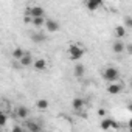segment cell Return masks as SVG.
Wrapping results in <instances>:
<instances>
[{"mask_svg":"<svg viewBox=\"0 0 132 132\" xmlns=\"http://www.w3.org/2000/svg\"><path fill=\"white\" fill-rule=\"evenodd\" d=\"M44 8L42 6H31L30 8V16L33 17V19H36V17H44Z\"/></svg>","mask_w":132,"mask_h":132,"instance_id":"obj_4","label":"cell"},{"mask_svg":"<svg viewBox=\"0 0 132 132\" xmlns=\"http://www.w3.org/2000/svg\"><path fill=\"white\" fill-rule=\"evenodd\" d=\"M121 90H123V86H121V84H117V82H112V84L107 87V92H109L110 95H118Z\"/></svg>","mask_w":132,"mask_h":132,"instance_id":"obj_5","label":"cell"},{"mask_svg":"<svg viewBox=\"0 0 132 132\" xmlns=\"http://www.w3.org/2000/svg\"><path fill=\"white\" fill-rule=\"evenodd\" d=\"M110 127H118L117 121L112 120V118H104V120L101 121V129H103V130H107V129H110Z\"/></svg>","mask_w":132,"mask_h":132,"instance_id":"obj_3","label":"cell"},{"mask_svg":"<svg viewBox=\"0 0 132 132\" xmlns=\"http://www.w3.org/2000/svg\"><path fill=\"white\" fill-rule=\"evenodd\" d=\"M72 107H73L75 110H81V109L84 107V100H82V98H75V100L72 101Z\"/></svg>","mask_w":132,"mask_h":132,"instance_id":"obj_11","label":"cell"},{"mask_svg":"<svg viewBox=\"0 0 132 132\" xmlns=\"http://www.w3.org/2000/svg\"><path fill=\"white\" fill-rule=\"evenodd\" d=\"M127 126H129V129H132V118L129 120V123H127Z\"/></svg>","mask_w":132,"mask_h":132,"instance_id":"obj_26","label":"cell"},{"mask_svg":"<svg viewBox=\"0 0 132 132\" xmlns=\"http://www.w3.org/2000/svg\"><path fill=\"white\" fill-rule=\"evenodd\" d=\"M6 121H8V117L5 112L0 113V126H6Z\"/></svg>","mask_w":132,"mask_h":132,"instance_id":"obj_20","label":"cell"},{"mask_svg":"<svg viewBox=\"0 0 132 132\" xmlns=\"http://www.w3.org/2000/svg\"><path fill=\"white\" fill-rule=\"evenodd\" d=\"M36 106H37V109H40V110H45V109H48V106H50V103H48L47 100H37V103H36Z\"/></svg>","mask_w":132,"mask_h":132,"instance_id":"obj_17","label":"cell"},{"mask_svg":"<svg viewBox=\"0 0 132 132\" xmlns=\"http://www.w3.org/2000/svg\"><path fill=\"white\" fill-rule=\"evenodd\" d=\"M126 51H127L129 54H132V44H129V45H126Z\"/></svg>","mask_w":132,"mask_h":132,"instance_id":"obj_25","label":"cell"},{"mask_svg":"<svg viewBox=\"0 0 132 132\" xmlns=\"http://www.w3.org/2000/svg\"><path fill=\"white\" fill-rule=\"evenodd\" d=\"M115 34H117V37H124L126 36V28L123 25H118L115 28Z\"/></svg>","mask_w":132,"mask_h":132,"instance_id":"obj_18","label":"cell"},{"mask_svg":"<svg viewBox=\"0 0 132 132\" xmlns=\"http://www.w3.org/2000/svg\"><path fill=\"white\" fill-rule=\"evenodd\" d=\"M106 115V110L104 109H98V117H104Z\"/></svg>","mask_w":132,"mask_h":132,"instance_id":"obj_24","label":"cell"},{"mask_svg":"<svg viewBox=\"0 0 132 132\" xmlns=\"http://www.w3.org/2000/svg\"><path fill=\"white\" fill-rule=\"evenodd\" d=\"M23 22L25 23H33V17L31 16H23Z\"/></svg>","mask_w":132,"mask_h":132,"instance_id":"obj_22","label":"cell"},{"mask_svg":"<svg viewBox=\"0 0 132 132\" xmlns=\"http://www.w3.org/2000/svg\"><path fill=\"white\" fill-rule=\"evenodd\" d=\"M103 78L112 84V82H115V81L120 78V72H118L115 67H107V69L103 72Z\"/></svg>","mask_w":132,"mask_h":132,"instance_id":"obj_1","label":"cell"},{"mask_svg":"<svg viewBox=\"0 0 132 132\" xmlns=\"http://www.w3.org/2000/svg\"><path fill=\"white\" fill-rule=\"evenodd\" d=\"M47 22H45V19L44 17H36V19H33V25L34 27H37V28H40L42 25H45Z\"/></svg>","mask_w":132,"mask_h":132,"instance_id":"obj_19","label":"cell"},{"mask_svg":"<svg viewBox=\"0 0 132 132\" xmlns=\"http://www.w3.org/2000/svg\"><path fill=\"white\" fill-rule=\"evenodd\" d=\"M84 72H86V69H84V65H82V64H76V65H75L73 73H75L76 78H81V76L84 75Z\"/></svg>","mask_w":132,"mask_h":132,"instance_id":"obj_13","label":"cell"},{"mask_svg":"<svg viewBox=\"0 0 132 132\" xmlns=\"http://www.w3.org/2000/svg\"><path fill=\"white\" fill-rule=\"evenodd\" d=\"M45 27H47V30H48L50 33H54V31L59 30V23H57L56 20H53V19H48L47 23H45Z\"/></svg>","mask_w":132,"mask_h":132,"instance_id":"obj_7","label":"cell"},{"mask_svg":"<svg viewBox=\"0 0 132 132\" xmlns=\"http://www.w3.org/2000/svg\"><path fill=\"white\" fill-rule=\"evenodd\" d=\"M27 127H28L31 132H40V124H37L36 121H28V123H27Z\"/></svg>","mask_w":132,"mask_h":132,"instance_id":"obj_14","label":"cell"},{"mask_svg":"<svg viewBox=\"0 0 132 132\" xmlns=\"http://www.w3.org/2000/svg\"><path fill=\"white\" fill-rule=\"evenodd\" d=\"M19 62H20V65H23V67H27V65H31V64H34V61H33V57H31V54H30V53H27V54H25V56H23V57H22Z\"/></svg>","mask_w":132,"mask_h":132,"instance_id":"obj_9","label":"cell"},{"mask_svg":"<svg viewBox=\"0 0 132 132\" xmlns=\"http://www.w3.org/2000/svg\"><path fill=\"white\" fill-rule=\"evenodd\" d=\"M129 132H132V129H129Z\"/></svg>","mask_w":132,"mask_h":132,"instance_id":"obj_28","label":"cell"},{"mask_svg":"<svg viewBox=\"0 0 132 132\" xmlns=\"http://www.w3.org/2000/svg\"><path fill=\"white\" fill-rule=\"evenodd\" d=\"M130 87H132V81H130Z\"/></svg>","mask_w":132,"mask_h":132,"instance_id":"obj_29","label":"cell"},{"mask_svg":"<svg viewBox=\"0 0 132 132\" xmlns=\"http://www.w3.org/2000/svg\"><path fill=\"white\" fill-rule=\"evenodd\" d=\"M33 65H34L36 70H45V67H47V61H45V59H36Z\"/></svg>","mask_w":132,"mask_h":132,"instance_id":"obj_12","label":"cell"},{"mask_svg":"<svg viewBox=\"0 0 132 132\" xmlns=\"http://www.w3.org/2000/svg\"><path fill=\"white\" fill-rule=\"evenodd\" d=\"M127 109H129V110L132 112V103H129V106H127Z\"/></svg>","mask_w":132,"mask_h":132,"instance_id":"obj_27","label":"cell"},{"mask_svg":"<svg viewBox=\"0 0 132 132\" xmlns=\"http://www.w3.org/2000/svg\"><path fill=\"white\" fill-rule=\"evenodd\" d=\"M124 25L129 27V28H132V17H126L124 19Z\"/></svg>","mask_w":132,"mask_h":132,"instance_id":"obj_21","label":"cell"},{"mask_svg":"<svg viewBox=\"0 0 132 132\" xmlns=\"http://www.w3.org/2000/svg\"><path fill=\"white\" fill-rule=\"evenodd\" d=\"M16 112H17V117H19V118H27V117H28V112H30V110H28L27 107L20 106V107H17V110H16Z\"/></svg>","mask_w":132,"mask_h":132,"instance_id":"obj_15","label":"cell"},{"mask_svg":"<svg viewBox=\"0 0 132 132\" xmlns=\"http://www.w3.org/2000/svg\"><path fill=\"white\" fill-rule=\"evenodd\" d=\"M47 37H45V34H42V33H34V34H31V40L33 42H44Z\"/></svg>","mask_w":132,"mask_h":132,"instance_id":"obj_16","label":"cell"},{"mask_svg":"<svg viewBox=\"0 0 132 132\" xmlns=\"http://www.w3.org/2000/svg\"><path fill=\"white\" fill-rule=\"evenodd\" d=\"M25 54H27V53H25V50H23V48H20V47H17V48H14V50H13V57H14V59H19V61H20Z\"/></svg>","mask_w":132,"mask_h":132,"instance_id":"obj_10","label":"cell"},{"mask_svg":"<svg viewBox=\"0 0 132 132\" xmlns=\"http://www.w3.org/2000/svg\"><path fill=\"white\" fill-rule=\"evenodd\" d=\"M11 132H25V130H23V127H22V126H14Z\"/></svg>","mask_w":132,"mask_h":132,"instance_id":"obj_23","label":"cell"},{"mask_svg":"<svg viewBox=\"0 0 132 132\" xmlns=\"http://www.w3.org/2000/svg\"><path fill=\"white\" fill-rule=\"evenodd\" d=\"M112 50H113V53H123L124 50H126V47H124V44L121 42V40H117V42H113V45H112Z\"/></svg>","mask_w":132,"mask_h":132,"instance_id":"obj_8","label":"cell"},{"mask_svg":"<svg viewBox=\"0 0 132 132\" xmlns=\"http://www.w3.org/2000/svg\"><path fill=\"white\" fill-rule=\"evenodd\" d=\"M69 54H70V59H72V61H79V59L84 56V50H82L79 45H70Z\"/></svg>","mask_w":132,"mask_h":132,"instance_id":"obj_2","label":"cell"},{"mask_svg":"<svg viewBox=\"0 0 132 132\" xmlns=\"http://www.w3.org/2000/svg\"><path fill=\"white\" fill-rule=\"evenodd\" d=\"M101 5H103L101 0H90V2H87V3H86L87 10H90V11H96L98 8H101Z\"/></svg>","mask_w":132,"mask_h":132,"instance_id":"obj_6","label":"cell"}]
</instances>
